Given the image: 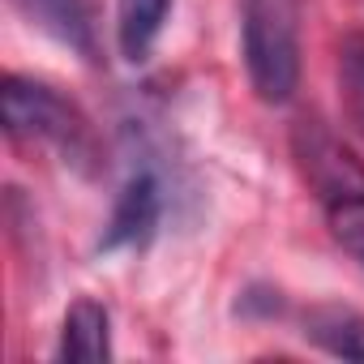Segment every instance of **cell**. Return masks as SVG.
I'll list each match as a JSON object with an SVG mask.
<instances>
[{
	"instance_id": "obj_2",
	"label": "cell",
	"mask_w": 364,
	"mask_h": 364,
	"mask_svg": "<svg viewBox=\"0 0 364 364\" xmlns=\"http://www.w3.org/2000/svg\"><path fill=\"white\" fill-rule=\"evenodd\" d=\"M240 48L249 86L262 103L283 107L300 86V9L296 0H245Z\"/></svg>"
},
{
	"instance_id": "obj_4",
	"label": "cell",
	"mask_w": 364,
	"mask_h": 364,
	"mask_svg": "<svg viewBox=\"0 0 364 364\" xmlns=\"http://www.w3.org/2000/svg\"><path fill=\"white\" fill-rule=\"evenodd\" d=\"M163 219V185L150 167H137L124 189L112 206V219L103 228V240H99V253H120V249H141L150 245L154 228Z\"/></svg>"
},
{
	"instance_id": "obj_5",
	"label": "cell",
	"mask_w": 364,
	"mask_h": 364,
	"mask_svg": "<svg viewBox=\"0 0 364 364\" xmlns=\"http://www.w3.org/2000/svg\"><path fill=\"white\" fill-rule=\"evenodd\" d=\"M18 5L60 48L77 52L82 60L99 56V39H95V22H90V5H86V0H18Z\"/></svg>"
},
{
	"instance_id": "obj_8",
	"label": "cell",
	"mask_w": 364,
	"mask_h": 364,
	"mask_svg": "<svg viewBox=\"0 0 364 364\" xmlns=\"http://www.w3.org/2000/svg\"><path fill=\"white\" fill-rule=\"evenodd\" d=\"M304 338L330 355L364 360V317L347 304H317L304 317Z\"/></svg>"
},
{
	"instance_id": "obj_10",
	"label": "cell",
	"mask_w": 364,
	"mask_h": 364,
	"mask_svg": "<svg viewBox=\"0 0 364 364\" xmlns=\"http://www.w3.org/2000/svg\"><path fill=\"white\" fill-rule=\"evenodd\" d=\"M326 223H330V236L338 240V249H343V253L355 262V270L364 274V198L326 206Z\"/></svg>"
},
{
	"instance_id": "obj_3",
	"label": "cell",
	"mask_w": 364,
	"mask_h": 364,
	"mask_svg": "<svg viewBox=\"0 0 364 364\" xmlns=\"http://www.w3.org/2000/svg\"><path fill=\"white\" fill-rule=\"evenodd\" d=\"M291 154H296L304 185L321 202V210L338 206V202H351V198H364V163L321 120H300L291 129Z\"/></svg>"
},
{
	"instance_id": "obj_9",
	"label": "cell",
	"mask_w": 364,
	"mask_h": 364,
	"mask_svg": "<svg viewBox=\"0 0 364 364\" xmlns=\"http://www.w3.org/2000/svg\"><path fill=\"white\" fill-rule=\"evenodd\" d=\"M338 86H343V103L351 120L364 133V31H351L338 43Z\"/></svg>"
},
{
	"instance_id": "obj_1",
	"label": "cell",
	"mask_w": 364,
	"mask_h": 364,
	"mask_svg": "<svg viewBox=\"0 0 364 364\" xmlns=\"http://www.w3.org/2000/svg\"><path fill=\"white\" fill-rule=\"evenodd\" d=\"M0 112H5V133L9 137L52 146L60 154V163L82 171V176L99 171V163H103L99 137H95L86 112L73 99H65L56 86L9 73L5 86H0Z\"/></svg>"
},
{
	"instance_id": "obj_7",
	"label": "cell",
	"mask_w": 364,
	"mask_h": 364,
	"mask_svg": "<svg viewBox=\"0 0 364 364\" xmlns=\"http://www.w3.org/2000/svg\"><path fill=\"white\" fill-rule=\"evenodd\" d=\"M171 5L176 0H120L116 5V48L129 65H141L154 52Z\"/></svg>"
},
{
	"instance_id": "obj_6",
	"label": "cell",
	"mask_w": 364,
	"mask_h": 364,
	"mask_svg": "<svg viewBox=\"0 0 364 364\" xmlns=\"http://www.w3.org/2000/svg\"><path fill=\"white\" fill-rule=\"evenodd\" d=\"M60 360H107L112 355V317L99 300H73L60 326Z\"/></svg>"
}]
</instances>
